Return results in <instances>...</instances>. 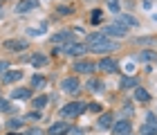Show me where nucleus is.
<instances>
[{
    "mask_svg": "<svg viewBox=\"0 0 157 135\" xmlns=\"http://www.w3.org/2000/svg\"><path fill=\"white\" fill-rule=\"evenodd\" d=\"M81 90H83V86H81V81H78V74H70L61 81V92H65L70 97H76Z\"/></svg>",
    "mask_w": 157,
    "mask_h": 135,
    "instance_id": "obj_6",
    "label": "nucleus"
},
{
    "mask_svg": "<svg viewBox=\"0 0 157 135\" xmlns=\"http://www.w3.org/2000/svg\"><path fill=\"white\" fill-rule=\"evenodd\" d=\"M40 7V2L38 0H18L16 2V14H29V11H34V9H38Z\"/></svg>",
    "mask_w": 157,
    "mask_h": 135,
    "instance_id": "obj_16",
    "label": "nucleus"
},
{
    "mask_svg": "<svg viewBox=\"0 0 157 135\" xmlns=\"http://www.w3.org/2000/svg\"><path fill=\"white\" fill-rule=\"evenodd\" d=\"M72 70H74V74H88V77H92L97 72V61H92V59H74L72 61Z\"/></svg>",
    "mask_w": 157,
    "mask_h": 135,
    "instance_id": "obj_3",
    "label": "nucleus"
},
{
    "mask_svg": "<svg viewBox=\"0 0 157 135\" xmlns=\"http://www.w3.org/2000/svg\"><path fill=\"white\" fill-rule=\"evenodd\" d=\"M5 135H23V133H20V131H7Z\"/></svg>",
    "mask_w": 157,
    "mask_h": 135,
    "instance_id": "obj_38",
    "label": "nucleus"
},
{
    "mask_svg": "<svg viewBox=\"0 0 157 135\" xmlns=\"http://www.w3.org/2000/svg\"><path fill=\"white\" fill-rule=\"evenodd\" d=\"M135 59L141 61V63H155V61H157V54L153 52V50H139Z\"/></svg>",
    "mask_w": 157,
    "mask_h": 135,
    "instance_id": "obj_23",
    "label": "nucleus"
},
{
    "mask_svg": "<svg viewBox=\"0 0 157 135\" xmlns=\"http://www.w3.org/2000/svg\"><path fill=\"white\" fill-rule=\"evenodd\" d=\"M124 135H132V131H130V133H124Z\"/></svg>",
    "mask_w": 157,
    "mask_h": 135,
    "instance_id": "obj_40",
    "label": "nucleus"
},
{
    "mask_svg": "<svg viewBox=\"0 0 157 135\" xmlns=\"http://www.w3.org/2000/svg\"><path fill=\"white\" fill-rule=\"evenodd\" d=\"M85 90L92 92V95H103V92H105V83H103L101 79H97L94 74H92L90 79L85 81Z\"/></svg>",
    "mask_w": 157,
    "mask_h": 135,
    "instance_id": "obj_15",
    "label": "nucleus"
},
{
    "mask_svg": "<svg viewBox=\"0 0 157 135\" xmlns=\"http://www.w3.org/2000/svg\"><path fill=\"white\" fill-rule=\"evenodd\" d=\"M63 54L74 61V59H83L85 54H90V50H88L85 43H81V41H72V43L63 45Z\"/></svg>",
    "mask_w": 157,
    "mask_h": 135,
    "instance_id": "obj_4",
    "label": "nucleus"
},
{
    "mask_svg": "<svg viewBox=\"0 0 157 135\" xmlns=\"http://www.w3.org/2000/svg\"><path fill=\"white\" fill-rule=\"evenodd\" d=\"M23 124H25L23 117H11L9 122H7V129H9V131H20V129H23Z\"/></svg>",
    "mask_w": 157,
    "mask_h": 135,
    "instance_id": "obj_29",
    "label": "nucleus"
},
{
    "mask_svg": "<svg viewBox=\"0 0 157 135\" xmlns=\"http://www.w3.org/2000/svg\"><path fill=\"white\" fill-rule=\"evenodd\" d=\"M88 50H90V54H97V56H110V54H115L117 50H121V43L115 41V38H105V41H101V43L92 45Z\"/></svg>",
    "mask_w": 157,
    "mask_h": 135,
    "instance_id": "obj_2",
    "label": "nucleus"
},
{
    "mask_svg": "<svg viewBox=\"0 0 157 135\" xmlns=\"http://www.w3.org/2000/svg\"><path fill=\"white\" fill-rule=\"evenodd\" d=\"M0 113H13L11 99H7V97H0Z\"/></svg>",
    "mask_w": 157,
    "mask_h": 135,
    "instance_id": "obj_32",
    "label": "nucleus"
},
{
    "mask_svg": "<svg viewBox=\"0 0 157 135\" xmlns=\"http://www.w3.org/2000/svg\"><path fill=\"white\" fill-rule=\"evenodd\" d=\"M0 2H9V0H0Z\"/></svg>",
    "mask_w": 157,
    "mask_h": 135,
    "instance_id": "obj_42",
    "label": "nucleus"
},
{
    "mask_svg": "<svg viewBox=\"0 0 157 135\" xmlns=\"http://www.w3.org/2000/svg\"><path fill=\"white\" fill-rule=\"evenodd\" d=\"M5 16V9H2V2H0V18Z\"/></svg>",
    "mask_w": 157,
    "mask_h": 135,
    "instance_id": "obj_39",
    "label": "nucleus"
},
{
    "mask_svg": "<svg viewBox=\"0 0 157 135\" xmlns=\"http://www.w3.org/2000/svg\"><path fill=\"white\" fill-rule=\"evenodd\" d=\"M47 135H70V131H72V126H70V122H54V124H49L47 126Z\"/></svg>",
    "mask_w": 157,
    "mask_h": 135,
    "instance_id": "obj_13",
    "label": "nucleus"
},
{
    "mask_svg": "<svg viewBox=\"0 0 157 135\" xmlns=\"http://www.w3.org/2000/svg\"><path fill=\"white\" fill-rule=\"evenodd\" d=\"M45 27H47V23L43 20L40 27H29V30H27V36H29V38H34V36H43V34H45Z\"/></svg>",
    "mask_w": 157,
    "mask_h": 135,
    "instance_id": "obj_28",
    "label": "nucleus"
},
{
    "mask_svg": "<svg viewBox=\"0 0 157 135\" xmlns=\"http://www.w3.org/2000/svg\"><path fill=\"white\" fill-rule=\"evenodd\" d=\"M29 63H32V68H47V63H49V56L47 54H43V52H34L32 54V59H29Z\"/></svg>",
    "mask_w": 157,
    "mask_h": 135,
    "instance_id": "obj_19",
    "label": "nucleus"
},
{
    "mask_svg": "<svg viewBox=\"0 0 157 135\" xmlns=\"http://www.w3.org/2000/svg\"><path fill=\"white\" fill-rule=\"evenodd\" d=\"M56 14H59V16H72V14H76V9H74V5L65 2V5H59V7H56Z\"/></svg>",
    "mask_w": 157,
    "mask_h": 135,
    "instance_id": "obj_25",
    "label": "nucleus"
},
{
    "mask_svg": "<svg viewBox=\"0 0 157 135\" xmlns=\"http://www.w3.org/2000/svg\"><path fill=\"white\" fill-rule=\"evenodd\" d=\"M23 135H47V131L45 129H40V126H29Z\"/></svg>",
    "mask_w": 157,
    "mask_h": 135,
    "instance_id": "obj_34",
    "label": "nucleus"
},
{
    "mask_svg": "<svg viewBox=\"0 0 157 135\" xmlns=\"http://www.w3.org/2000/svg\"><path fill=\"white\" fill-rule=\"evenodd\" d=\"M32 97H34V88H27V86L13 88L9 95V99H16V101H32Z\"/></svg>",
    "mask_w": 157,
    "mask_h": 135,
    "instance_id": "obj_14",
    "label": "nucleus"
},
{
    "mask_svg": "<svg viewBox=\"0 0 157 135\" xmlns=\"http://www.w3.org/2000/svg\"><path fill=\"white\" fill-rule=\"evenodd\" d=\"M139 135H157V124L141 122V126H139Z\"/></svg>",
    "mask_w": 157,
    "mask_h": 135,
    "instance_id": "obj_26",
    "label": "nucleus"
},
{
    "mask_svg": "<svg viewBox=\"0 0 157 135\" xmlns=\"http://www.w3.org/2000/svg\"><path fill=\"white\" fill-rule=\"evenodd\" d=\"M9 68H11V63H9V61H0V77H2Z\"/></svg>",
    "mask_w": 157,
    "mask_h": 135,
    "instance_id": "obj_36",
    "label": "nucleus"
},
{
    "mask_svg": "<svg viewBox=\"0 0 157 135\" xmlns=\"http://www.w3.org/2000/svg\"><path fill=\"white\" fill-rule=\"evenodd\" d=\"M126 72H128V74L135 72V66H132V63H126Z\"/></svg>",
    "mask_w": 157,
    "mask_h": 135,
    "instance_id": "obj_37",
    "label": "nucleus"
},
{
    "mask_svg": "<svg viewBox=\"0 0 157 135\" xmlns=\"http://www.w3.org/2000/svg\"><path fill=\"white\" fill-rule=\"evenodd\" d=\"M23 119H25V122H40V119H43V110H29V113H27V115H23Z\"/></svg>",
    "mask_w": 157,
    "mask_h": 135,
    "instance_id": "obj_30",
    "label": "nucleus"
},
{
    "mask_svg": "<svg viewBox=\"0 0 157 135\" xmlns=\"http://www.w3.org/2000/svg\"><path fill=\"white\" fill-rule=\"evenodd\" d=\"M132 115H135V101H124V106H121V117L132 119Z\"/></svg>",
    "mask_w": 157,
    "mask_h": 135,
    "instance_id": "obj_27",
    "label": "nucleus"
},
{
    "mask_svg": "<svg viewBox=\"0 0 157 135\" xmlns=\"http://www.w3.org/2000/svg\"><path fill=\"white\" fill-rule=\"evenodd\" d=\"M74 41V30H59L49 36V43L52 45H67Z\"/></svg>",
    "mask_w": 157,
    "mask_h": 135,
    "instance_id": "obj_10",
    "label": "nucleus"
},
{
    "mask_svg": "<svg viewBox=\"0 0 157 135\" xmlns=\"http://www.w3.org/2000/svg\"><path fill=\"white\" fill-rule=\"evenodd\" d=\"M105 38H108V36L103 34V30H99V32H90L88 36H85L83 43L88 45V47H92V45H97V43H101V41H105Z\"/></svg>",
    "mask_w": 157,
    "mask_h": 135,
    "instance_id": "obj_20",
    "label": "nucleus"
},
{
    "mask_svg": "<svg viewBox=\"0 0 157 135\" xmlns=\"http://www.w3.org/2000/svg\"><path fill=\"white\" fill-rule=\"evenodd\" d=\"M88 113H97V115H101L103 113V106L99 101H88Z\"/></svg>",
    "mask_w": 157,
    "mask_h": 135,
    "instance_id": "obj_33",
    "label": "nucleus"
},
{
    "mask_svg": "<svg viewBox=\"0 0 157 135\" xmlns=\"http://www.w3.org/2000/svg\"><path fill=\"white\" fill-rule=\"evenodd\" d=\"M2 50H5V52H9V54H20V52H25V50H29V41L20 38V36L7 38V41H2Z\"/></svg>",
    "mask_w": 157,
    "mask_h": 135,
    "instance_id": "obj_5",
    "label": "nucleus"
},
{
    "mask_svg": "<svg viewBox=\"0 0 157 135\" xmlns=\"http://www.w3.org/2000/svg\"><path fill=\"white\" fill-rule=\"evenodd\" d=\"M97 68L101 70L103 74H115V72H119V61L115 56H101V59L97 61Z\"/></svg>",
    "mask_w": 157,
    "mask_h": 135,
    "instance_id": "obj_8",
    "label": "nucleus"
},
{
    "mask_svg": "<svg viewBox=\"0 0 157 135\" xmlns=\"http://www.w3.org/2000/svg\"><path fill=\"white\" fill-rule=\"evenodd\" d=\"M108 11L115 14V16H117V14H121V11H119V0H112V2H108Z\"/></svg>",
    "mask_w": 157,
    "mask_h": 135,
    "instance_id": "obj_35",
    "label": "nucleus"
},
{
    "mask_svg": "<svg viewBox=\"0 0 157 135\" xmlns=\"http://www.w3.org/2000/svg\"><path fill=\"white\" fill-rule=\"evenodd\" d=\"M23 77H25L23 68H9L2 77H0V81H2V86H13V83L23 81Z\"/></svg>",
    "mask_w": 157,
    "mask_h": 135,
    "instance_id": "obj_9",
    "label": "nucleus"
},
{
    "mask_svg": "<svg viewBox=\"0 0 157 135\" xmlns=\"http://www.w3.org/2000/svg\"><path fill=\"white\" fill-rule=\"evenodd\" d=\"M137 86H141V81H139V77H135V74H126V77H121V81H119L121 90H135Z\"/></svg>",
    "mask_w": 157,
    "mask_h": 135,
    "instance_id": "obj_17",
    "label": "nucleus"
},
{
    "mask_svg": "<svg viewBox=\"0 0 157 135\" xmlns=\"http://www.w3.org/2000/svg\"><path fill=\"white\" fill-rule=\"evenodd\" d=\"M88 110V101H81V99H72V101H67V104H63L61 106V117H65V119H74L78 115H83V113Z\"/></svg>",
    "mask_w": 157,
    "mask_h": 135,
    "instance_id": "obj_1",
    "label": "nucleus"
},
{
    "mask_svg": "<svg viewBox=\"0 0 157 135\" xmlns=\"http://www.w3.org/2000/svg\"><path fill=\"white\" fill-rule=\"evenodd\" d=\"M88 2H90V0H88Z\"/></svg>",
    "mask_w": 157,
    "mask_h": 135,
    "instance_id": "obj_44",
    "label": "nucleus"
},
{
    "mask_svg": "<svg viewBox=\"0 0 157 135\" xmlns=\"http://www.w3.org/2000/svg\"><path fill=\"white\" fill-rule=\"evenodd\" d=\"M49 101H52L49 95H36V97H32V108L34 110H45V106Z\"/></svg>",
    "mask_w": 157,
    "mask_h": 135,
    "instance_id": "obj_22",
    "label": "nucleus"
},
{
    "mask_svg": "<svg viewBox=\"0 0 157 135\" xmlns=\"http://www.w3.org/2000/svg\"><path fill=\"white\" fill-rule=\"evenodd\" d=\"M112 124H115V113L112 110H103L101 115H99V119H97V129L99 131H110Z\"/></svg>",
    "mask_w": 157,
    "mask_h": 135,
    "instance_id": "obj_12",
    "label": "nucleus"
},
{
    "mask_svg": "<svg viewBox=\"0 0 157 135\" xmlns=\"http://www.w3.org/2000/svg\"><path fill=\"white\" fill-rule=\"evenodd\" d=\"M63 2H72V0H63Z\"/></svg>",
    "mask_w": 157,
    "mask_h": 135,
    "instance_id": "obj_41",
    "label": "nucleus"
},
{
    "mask_svg": "<svg viewBox=\"0 0 157 135\" xmlns=\"http://www.w3.org/2000/svg\"><path fill=\"white\" fill-rule=\"evenodd\" d=\"M103 34H105L108 38L119 41V38L128 36V27H126L124 23H119V20H112V23H108V25L103 27Z\"/></svg>",
    "mask_w": 157,
    "mask_h": 135,
    "instance_id": "obj_7",
    "label": "nucleus"
},
{
    "mask_svg": "<svg viewBox=\"0 0 157 135\" xmlns=\"http://www.w3.org/2000/svg\"><path fill=\"white\" fill-rule=\"evenodd\" d=\"M132 101H137V104H148L151 101V92H148L144 86H137L132 90Z\"/></svg>",
    "mask_w": 157,
    "mask_h": 135,
    "instance_id": "obj_18",
    "label": "nucleus"
},
{
    "mask_svg": "<svg viewBox=\"0 0 157 135\" xmlns=\"http://www.w3.org/2000/svg\"><path fill=\"white\" fill-rule=\"evenodd\" d=\"M108 2H112V0H108Z\"/></svg>",
    "mask_w": 157,
    "mask_h": 135,
    "instance_id": "obj_43",
    "label": "nucleus"
},
{
    "mask_svg": "<svg viewBox=\"0 0 157 135\" xmlns=\"http://www.w3.org/2000/svg\"><path fill=\"white\" fill-rule=\"evenodd\" d=\"M29 83H32V88H36V90H40V88H45V83H47V79L43 74H32V79H29Z\"/></svg>",
    "mask_w": 157,
    "mask_h": 135,
    "instance_id": "obj_24",
    "label": "nucleus"
},
{
    "mask_svg": "<svg viewBox=\"0 0 157 135\" xmlns=\"http://www.w3.org/2000/svg\"><path fill=\"white\" fill-rule=\"evenodd\" d=\"M115 20H119V23H124V25L128 27V30H130V27H139V25H141L139 20L132 16V14H117V16H115Z\"/></svg>",
    "mask_w": 157,
    "mask_h": 135,
    "instance_id": "obj_21",
    "label": "nucleus"
},
{
    "mask_svg": "<svg viewBox=\"0 0 157 135\" xmlns=\"http://www.w3.org/2000/svg\"><path fill=\"white\" fill-rule=\"evenodd\" d=\"M130 131H132V119H128V117L115 119V124H112V129H110L112 135H124V133H130Z\"/></svg>",
    "mask_w": 157,
    "mask_h": 135,
    "instance_id": "obj_11",
    "label": "nucleus"
},
{
    "mask_svg": "<svg viewBox=\"0 0 157 135\" xmlns=\"http://www.w3.org/2000/svg\"><path fill=\"white\" fill-rule=\"evenodd\" d=\"M103 20V9H92L90 11V23L92 25H99Z\"/></svg>",
    "mask_w": 157,
    "mask_h": 135,
    "instance_id": "obj_31",
    "label": "nucleus"
}]
</instances>
